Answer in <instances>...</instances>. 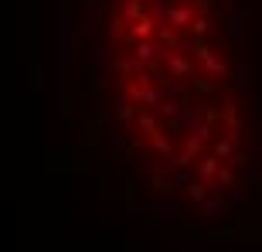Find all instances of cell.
<instances>
[{"label":"cell","instance_id":"cell-1","mask_svg":"<svg viewBox=\"0 0 262 252\" xmlns=\"http://www.w3.org/2000/svg\"><path fill=\"white\" fill-rule=\"evenodd\" d=\"M116 72L136 146L174 167L184 191L204 187L211 174L225 184L238 109L218 0H123Z\"/></svg>","mask_w":262,"mask_h":252}]
</instances>
